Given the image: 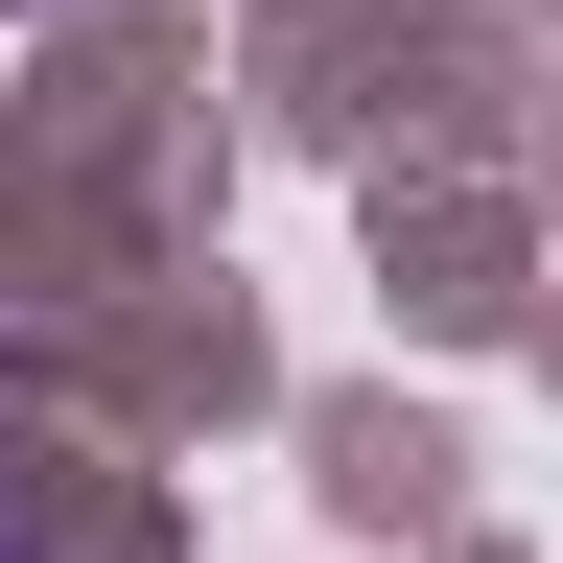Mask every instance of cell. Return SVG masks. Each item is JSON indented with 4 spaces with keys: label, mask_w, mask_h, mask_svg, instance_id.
Masks as SVG:
<instances>
[{
    "label": "cell",
    "mask_w": 563,
    "mask_h": 563,
    "mask_svg": "<svg viewBox=\"0 0 563 563\" xmlns=\"http://www.w3.org/2000/svg\"><path fill=\"white\" fill-rule=\"evenodd\" d=\"M0 563H24V517H0Z\"/></svg>",
    "instance_id": "cell-1"
}]
</instances>
